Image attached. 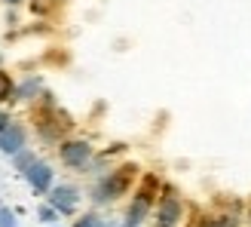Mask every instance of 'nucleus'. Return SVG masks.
Instances as JSON below:
<instances>
[{
  "mask_svg": "<svg viewBox=\"0 0 251 227\" xmlns=\"http://www.w3.org/2000/svg\"><path fill=\"white\" fill-rule=\"evenodd\" d=\"M135 178H138V166H135V163H123V166L104 172L101 178L92 184V194H89L92 203H95V206H110V203H117L120 197H126V194L132 191Z\"/></svg>",
  "mask_w": 251,
  "mask_h": 227,
  "instance_id": "f257e3e1",
  "label": "nucleus"
},
{
  "mask_svg": "<svg viewBox=\"0 0 251 227\" xmlns=\"http://www.w3.org/2000/svg\"><path fill=\"white\" fill-rule=\"evenodd\" d=\"M34 126H37V132H40L46 142H55V138L65 132V129H71V117L65 111H58V105H40L34 111Z\"/></svg>",
  "mask_w": 251,
  "mask_h": 227,
  "instance_id": "f03ea898",
  "label": "nucleus"
},
{
  "mask_svg": "<svg viewBox=\"0 0 251 227\" xmlns=\"http://www.w3.org/2000/svg\"><path fill=\"white\" fill-rule=\"evenodd\" d=\"M184 221V199L172 184H162V194L156 199V227H181Z\"/></svg>",
  "mask_w": 251,
  "mask_h": 227,
  "instance_id": "7ed1b4c3",
  "label": "nucleus"
},
{
  "mask_svg": "<svg viewBox=\"0 0 251 227\" xmlns=\"http://www.w3.org/2000/svg\"><path fill=\"white\" fill-rule=\"evenodd\" d=\"M58 160L65 163L68 169H89L95 160V147L86 142V138H65L58 144Z\"/></svg>",
  "mask_w": 251,
  "mask_h": 227,
  "instance_id": "20e7f679",
  "label": "nucleus"
},
{
  "mask_svg": "<svg viewBox=\"0 0 251 227\" xmlns=\"http://www.w3.org/2000/svg\"><path fill=\"white\" fill-rule=\"evenodd\" d=\"M80 199H83V194H80L77 184H55L52 191L46 194V203L55 206L61 215H74L77 206H80Z\"/></svg>",
  "mask_w": 251,
  "mask_h": 227,
  "instance_id": "39448f33",
  "label": "nucleus"
},
{
  "mask_svg": "<svg viewBox=\"0 0 251 227\" xmlns=\"http://www.w3.org/2000/svg\"><path fill=\"white\" fill-rule=\"evenodd\" d=\"M22 178L28 181V187H31V191H34L37 197H46V194H49V191H52V187H55V169L49 166V163L37 160L34 166H31L28 172L22 175Z\"/></svg>",
  "mask_w": 251,
  "mask_h": 227,
  "instance_id": "423d86ee",
  "label": "nucleus"
},
{
  "mask_svg": "<svg viewBox=\"0 0 251 227\" xmlns=\"http://www.w3.org/2000/svg\"><path fill=\"white\" fill-rule=\"evenodd\" d=\"M28 147V129L22 123H9L3 132H0V154L6 157H16L19 150Z\"/></svg>",
  "mask_w": 251,
  "mask_h": 227,
  "instance_id": "0eeeda50",
  "label": "nucleus"
},
{
  "mask_svg": "<svg viewBox=\"0 0 251 227\" xmlns=\"http://www.w3.org/2000/svg\"><path fill=\"white\" fill-rule=\"evenodd\" d=\"M159 194H162V178L159 175H153V172H147L141 181H138V191H135V199H144V203H150V206H156V199H159Z\"/></svg>",
  "mask_w": 251,
  "mask_h": 227,
  "instance_id": "6e6552de",
  "label": "nucleus"
},
{
  "mask_svg": "<svg viewBox=\"0 0 251 227\" xmlns=\"http://www.w3.org/2000/svg\"><path fill=\"white\" fill-rule=\"evenodd\" d=\"M46 89H43V77H37V74H28L22 83H16V102H34V98H40Z\"/></svg>",
  "mask_w": 251,
  "mask_h": 227,
  "instance_id": "1a4fd4ad",
  "label": "nucleus"
},
{
  "mask_svg": "<svg viewBox=\"0 0 251 227\" xmlns=\"http://www.w3.org/2000/svg\"><path fill=\"white\" fill-rule=\"evenodd\" d=\"M150 209H153L150 203H144V199H135V197H132V206L126 209V218H123L120 227H138V224H141V221L150 215Z\"/></svg>",
  "mask_w": 251,
  "mask_h": 227,
  "instance_id": "9d476101",
  "label": "nucleus"
},
{
  "mask_svg": "<svg viewBox=\"0 0 251 227\" xmlns=\"http://www.w3.org/2000/svg\"><path fill=\"white\" fill-rule=\"evenodd\" d=\"M9 160H12V169L25 175V172H28V169H31V166H34V163L40 160V157H37L31 147H25V150H19V154H16V157H9Z\"/></svg>",
  "mask_w": 251,
  "mask_h": 227,
  "instance_id": "9b49d317",
  "label": "nucleus"
},
{
  "mask_svg": "<svg viewBox=\"0 0 251 227\" xmlns=\"http://www.w3.org/2000/svg\"><path fill=\"white\" fill-rule=\"evenodd\" d=\"M0 102H16V80L6 71H0Z\"/></svg>",
  "mask_w": 251,
  "mask_h": 227,
  "instance_id": "f8f14e48",
  "label": "nucleus"
},
{
  "mask_svg": "<svg viewBox=\"0 0 251 227\" xmlns=\"http://www.w3.org/2000/svg\"><path fill=\"white\" fill-rule=\"evenodd\" d=\"M74 227H120V224L104 221L101 215H95V212H86V215H80L77 221H74Z\"/></svg>",
  "mask_w": 251,
  "mask_h": 227,
  "instance_id": "ddd939ff",
  "label": "nucleus"
},
{
  "mask_svg": "<svg viewBox=\"0 0 251 227\" xmlns=\"http://www.w3.org/2000/svg\"><path fill=\"white\" fill-rule=\"evenodd\" d=\"M58 218H61V212H58L55 206H49V203L37 206V221H40V224H49V227H52Z\"/></svg>",
  "mask_w": 251,
  "mask_h": 227,
  "instance_id": "4468645a",
  "label": "nucleus"
},
{
  "mask_svg": "<svg viewBox=\"0 0 251 227\" xmlns=\"http://www.w3.org/2000/svg\"><path fill=\"white\" fill-rule=\"evenodd\" d=\"M211 227H239V215L236 212H221V215H215Z\"/></svg>",
  "mask_w": 251,
  "mask_h": 227,
  "instance_id": "2eb2a0df",
  "label": "nucleus"
},
{
  "mask_svg": "<svg viewBox=\"0 0 251 227\" xmlns=\"http://www.w3.org/2000/svg\"><path fill=\"white\" fill-rule=\"evenodd\" d=\"M0 227H22V224H19V215H16L12 209L0 206Z\"/></svg>",
  "mask_w": 251,
  "mask_h": 227,
  "instance_id": "dca6fc26",
  "label": "nucleus"
},
{
  "mask_svg": "<svg viewBox=\"0 0 251 227\" xmlns=\"http://www.w3.org/2000/svg\"><path fill=\"white\" fill-rule=\"evenodd\" d=\"M9 123H12V120H9V114H6V111H0V132H3Z\"/></svg>",
  "mask_w": 251,
  "mask_h": 227,
  "instance_id": "f3484780",
  "label": "nucleus"
},
{
  "mask_svg": "<svg viewBox=\"0 0 251 227\" xmlns=\"http://www.w3.org/2000/svg\"><path fill=\"white\" fill-rule=\"evenodd\" d=\"M3 3H6V6H19V3H22V0H3Z\"/></svg>",
  "mask_w": 251,
  "mask_h": 227,
  "instance_id": "a211bd4d",
  "label": "nucleus"
},
{
  "mask_svg": "<svg viewBox=\"0 0 251 227\" xmlns=\"http://www.w3.org/2000/svg\"><path fill=\"white\" fill-rule=\"evenodd\" d=\"M248 221H251V209H248Z\"/></svg>",
  "mask_w": 251,
  "mask_h": 227,
  "instance_id": "6ab92c4d",
  "label": "nucleus"
},
{
  "mask_svg": "<svg viewBox=\"0 0 251 227\" xmlns=\"http://www.w3.org/2000/svg\"><path fill=\"white\" fill-rule=\"evenodd\" d=\"M52 227H61V224H52Z\"/></svg>",
  "mask_w": 251,
  "mask_h": 227,
  "instance_id": "aec40b11",
  "label": "nucleus"
}]
</instances>
